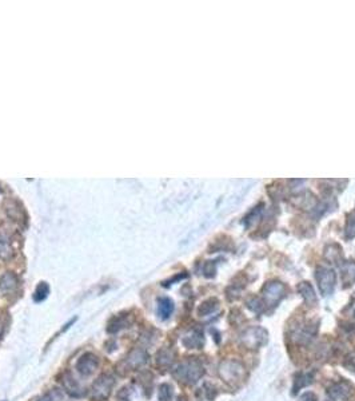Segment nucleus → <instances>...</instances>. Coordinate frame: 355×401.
<instances>
[{
    "instance_id": "1",
    "label": "nucleus",
    "mask_w": 355,
    "mask_h": 401,
    "mask_svg": "<svg viewBox=\"0 0 355 401\" xmlns=\"http://www.w3.org/2000/svg\"><path fill=\"white\" fill-rule=\"evenodd\" d=\"M203 365L195 357H191V359L180 363L179 365L176 366V369L174 370V376H175L176 380L180 381V383L188 384V385L197 384L203 377Z\"/></svg>"
},
{
    "instance_id": "2",
    "label": "nucleus",
    "mask_w": 355,
    "mask_h": 401,
    "mask_svg": "<svg viewBox=\"0 0 355 401\" xmlns=\"http://www.w3.org/2000/svg\"><path fill=\"white\" fill-rule=\"evenodd\" d=\"M219 376L225 383L231 387H238L246 380L247 370L246 366L236 360H225L219 365Z\"/></svg>"
},
{
    "instance_id": "3",
    "label": "nucleus",
    "mask_w": 355,
    "mask_h": 401,
    "mask_svg": "<svg viewBox=\"0 0 355 401\" xmlns=\"http://www.w3.org/2000/svg\"><path fill=\"white\" fill-rule=\"evenodd\" d=\"M268 340V333L266 329L260 327H251L240 334V341L247 349L257 350L263 346Z\"/></svg>"
},
{
    "instance_id": "4",
    "label": "nucleus",
    "mask_w": 355,
    "mask_h": 401,
    "mask_svg": "<svg viewBox=\"0 0 355 401\" xmlns=\"http://www.w3.org/2000/svg\"><path fill=\"white\" fill-rule=\"evenodd\" d=\"M287 286L281 281H268L262 289V294L266 305L277 306L286 297Z\"/></svg>"
},
{
    "instance_id": "5",
    "label": "nucleus",
    "mask_w": 355,
    "mask_h": 401,
    "mask_svg": "<svg viewBox=\"0 0 355 401\" xmlns=\"http://www.w3.org/2000/svg\"><path fill=\"white\" fill-rule=\"evenodd\" d=\"M315 280L318 282L320 293L323 296H330L334 292L335 282H337V274L333 269L324 266H318L315 270Z\"/></svg>"
},
{
    "instance_id": "6",
    "label": "nucleus",
    "mask_w": 355,
    "mask_h": 401,
    "mask_svg": "<svg viewBox=\"0 0 355 401\" xmlns=\"http://www.w3.org/2000/svg\"><path fill=\"white\" fill-rule=\"evenodd\" d=\"M114 384H115V380H114L113 376L110 374H103L95 381L94 387H92V398L96 401H103L106 400L107 397L110 396L111 391H113Z\"/></svg>"
},
{
    "instance_id": "7",
    "label": "nucleus",
    "mask_w": 355,
    "mask_h": 401,
    "mask_svg": "<svg viewBox=\"0 0 355 401\" xmlns=\"http://www.w3.org/2000/svg\"><path fill=\"white\" fill-rule=\"evenodd\" d=\"M354 393V387L348 381H339L329 388V396L333 400L346 401Z\"/></svg>"
},
{
    "instance_id": "8",
    "label": "nucleus",
    "mask_w": 355,
    "mask_h": 401,
    "mask_svg": "<svg viewBox=\"0 0 355 401\" xmlns=\"http://www.w3.org/2000/svg\"><path fill=\"white\" fill-rule=\"evenodd\" d=\"M98 357H96L95 355H92V353H86V355H83L76 363V369L81 376H91L92 373L98 369Z\"/></svg>"
},
{
    "instance_id": "9",
    "label": "nucleus",
    "mask_w": 355,
    "mask_h": 401,
    "mask_svg": "<svg viewBox=\"0 0 355 401\" xmlns=\"http://www.w3.org/2000/svg\"><path fill=\"white\" fill-rule=\"evenodd\" d=\"M148 355L144 349H134L132 352H130V355L127 356L126 359L123 360L122 365H126V368L130 369H136L139 366L144 365L147 363Z\"/></svg>"
},
{
    "instance_id": "10",
    "label": "nucleus",
    "mask_w": 355,
    "mask_h": 401,
    "mask_svg": "<svg viewBox=\"0 0 355 401\" xmlns=\"http://www.w3.org/2000/svg\"><path fill=\"white\" fill-rule=\"evenodd\" d=\"M19 286V280L12 271H7L0 277V296H10L16 292Z\"/></svg>"
},
{
    "instance_id": "11",
    "label": "nucleus",
    "mask_w": 355,
    "mask_h": 401,
    "mask_svg": "<svg viewBox=\"0 0 355 401\" xmlns=\"http://www.w3.org/2000/svg\"><path fill=\"white\" fill-rule=\"evenodd\" d=\"M182 344L188 349H202L204 345V337L199 329H193L182 338Z\"/></svg>"
},
{
    "instance_id": "12",
    "label": "nucleus",
    "mask_w": 355,
    "mask_h": 401,
    "mask_svg": "<svg viewBox=\"0 0 355 401\" xmlns=\"http://www.w3.org/2000/svg\"><path fill=\"white\" fill-rule=\"evenodd\" d=\"M298 292L299 294L302 296L303 301H305L309 306H314L318 304V297L317 294H315V290H314V288L311 286L310 282L307 281L301 282V284L298 285Z\"/></svg>"
},
{
    "instance_id": "13",
    "label": "nucleus",
    "mask_w": 355,
    "mask_h": 401,
    "mask_svg": "<svg viewBox=\"0 0 355 401\" xmlns=\"http://www.w3.org/2000/svg\"><path fill=\"white\" fill-rule=\"evenodd\" d=\"M292 204L298 206L299 209H303V210H311L317 206V198L314 197L311 193L306 191V193L299 194V195L292 198Z\"/></svg>"
},
{
    "instance_id": "14",
    "label": "nucleus",
    "mask_w": 355,
    "mask_h": 401,
    "mask_svg": "<svg viewBox=\"0 0 355 401\" xmlns=\"http://www.w3.org/2000/svg\"><path fill=\"white\" fill-rule=\"evenodd\" d=\"M324 260L329 261L330 264L341 265L343 264V253H342V247L337 243L329 245L324 249Z\"/></svg>"
},
{
    "instance_id": "15",
    "label": "nucleus",
    "mask_w": 355,
    "mask_h": 401,
    "mask_svg": "<svg viewBox=\"0 0 355 401\" xmlns=\"http://www.w3.org/2000/svg\"><path fill=\"white\" fill-rule=\"evenodd\" d=\"M313 373H296L295 376H294V380H292V394H298V392L302 388L307 387V385L313 383Z\"/></svg>"
},
{
    "instance_id": "16",
    "label": "nucleus",
    "mask_w": 355,
    "mask_h": 401,
    "mask_svg": "<svg viewBox=\"0 0 355 401\" xmlns=\"http://www.w3.org/2000/svg\"><path fill=\"white\" fill-rule=\"evenodd\" d=\"M130 322L131 321L128 320V316H124V314L115 316L110 320L108 327H107V332H108V333H116V332H119L120 329H124L126 327H128Z\"/></svg>"
},
{
    "instance_id": "17",
    "label": "nucleus",
    "mask_w": 355,
    "mask_h": 401,
    "mask_svg": "<svg viewBox=\"0 0 355 401\" xmlns=\"http://www.w3.org/2000/svg\"><path fill=\"white\" fill-rule=\"evenodd\" d=\"M6 211H7L8 217L14 219V221H24V213H23L21 206L16 200H7V202H6Z\"/></svg>"
},
{
    "instance_id": "18",
    "label": "nucleus",
    "mask_w": 355,
    "mask_h": 401,
    "mask_svg": "<svg viewBox=\"0 0 355 401\" xmlns=\"http://www.w3.org/2000/svg\"><path fill=\"white\" fill-rule=\"evenodd\" d=\"M174 303L173 299L167 298V297H163V298H159L158 301V314L160 316L162 320H167L174 312Z\"/></svg>"
},
{
    "instance_id": "19",
    "label": "nucleus",
    "mask_w": 355,
    "mask_h": 401,
    "mask_svg": "<svg viewBox=\"0 0 355 401\" xmlns=\"http://www.w3.org/2000/svg\"><path fill=\"white\" fill-rule=\"evenodd\" d=\"M14 256V249L7 236L0 234V261H7Z\"/></svg>"
},
{
    "instance_id": "20",
    "label": "nucleus",
    "mask_w": 355,
    "mask_h": 401,
    "mask_svg": "<svg viewBox=\"0 0 355 401\" xmlns=\"http://www.w3.org/2000/svg\"><path fill=\"white\" fill-rule=\"evenodd\" d=\"M174 357H175V353L171 349H160L156 355V364L160 368H167L174 363Z\"/></svg>"
},
{
    "instance_id": "21",
    "label": "nucleus",
    "mask_w": 355,
    "mask_h": 401,
    "mask_svg": "<svg viewBox=\"0 0 355 401\" xmlns=\"http://www.w3.org/2000/svg\"><path fill=\"white\" fill-rule=\"evenodd\" d=\"M218 305H219L218 298L206 299V301H203V303L199 305V308H198V314H199L201 317L208 316V314L214 313L215 310L218 309Z\"/></svg>"
},
{
    "instance_id": "22",
    "label": "nucleus",
    "mask_w": 355,
    "mask_h": 401,
    "mask_svg": "<svg viewBox=\"0 0 355 401\" xmlns=\"http://www.w3.org/2000/svg\"><path fill=\"white\" fill-rule=\"evenodd\" d=\"M63 384H64V388H66V391L70 392L71 394H74V396H81V394L85 393V391L81 389L80 387H79V384L76 383V381H74V379L72 377H70V374L68 373H66L63 377Z\"/></svg>"
},
{
    "instance_id": "23",
    "label": "nucleus",
    "mask_w": 355,
    "mask_h": 401,
    "mask_svg": "<svg viewBox=\"0 0 355 401\" xmlns=\"http://www.w3.org/2000/svg\"><path fill=\"white\" fill-rule=\"evenodd\" d=\"M246 306L249 308V310H251V312L257 314H262L264 310H266V303L257 296L250 297L246 301Z\"/></svg>"
},
{
    "instance_id": "24",
    "label": "nucleus",
    "mask_w": 355,
    "mask_h": 401,
    "mask_svg": "<svg viewBox=\"0 0 355 401\" xmlns=\"http://www.w3.org/2000/svg\"><path fill=\"white\" fill-rule=\"evenodd\" d=\"M343 271V282H346L347 285L355 284V264L354 262H347L345 264V266L342 267Z\"/></svg>"
},
{
    "instance_id": "25",
    "label": "nucleus",
    "mask_w": 355,
    "mask_h": 401,
    "mask_svg": "<svg viewBox=\"0 0 355 401\" xmlns=\"http://www.w3.org/2000/svg\"><path fill=\"white\" fill-rule=\"evenodd\" d=\"M48 293H49V286L47 285L46 282H40L35 290L34 299H35L36 303H40V301H43V299H46V297L48 296Z\"/></svg>"
},
{
    "instance_id": "26",
    "label": "nucleus",
    "mask_w": 355,
    "mask_h": 401,
    "mask_svg": "<svg viewBox=\"0 0 355 401\" xmlns=\"http://www.w3.org/2000/svg\"><path fill=\"white\" fill-rule=\"evenodd\" d=\"M158 397L160 401H171L173 400V387L170 384H162L159 387Z\"/></svg>"
},
{
    "instance_id": "27",
    "label": "nucleus",
    "mask_w": 355,
    "mask_h": 401,
    "mask_svg": "<svg viewBox=\"0 0 355 401\" xmlns=\"http://www.w3.org/2000/svg\"><path fill=\"white\" fill-rule=\"evenodd\" d=\"M345 236L347 239H351L355 237V213L350 214L346 221L345 228Z\"/></svg>"
},
{
    "instance_id": "28",
    "label": "nucleus",
    "mask_w": 355,
    "mask_h": 401,
    "mask_svg": "<svg viewBox=\"0 0 355 401\" xmlns=\"http://www.w3.org/2000/svg\"><path fill=\"white\" fill-rule=\"evenodd\" d=\"M215 273H216V265H215V261H207V262L204 264V267H203L204 277L212 278L215 275Z\"/></svg>"
},
{
    "instance_id": "29",
    "label": "nucleus",
    "mask_w": 355,
    "mask_h": 401,
    "mask_svg": "<svg viewBox=\"0 0 355 401\" xmlns=\"http://www.w3.org/2000/svg\"><path fill=\"white\" fill-rule=\"evenodd\" d=\"M62 400V393H60L59 391H57V389H53V391H49L48 393L43 394L42 397L39 398L38 401H60Z\"/></svg>"
},
{
    "instance_id": "30",
    "label": "nucleus",
    "mask_w": 355,
    "mask_h": 401,
    "mask_svg": "<svg viewBox=\"0 0 355 401\" xmlns=\"http://www.w3.org/2000/svg\"><path fill=\"white\" fill-rule=\"evenodd\" d=\"M301 401H318V398L317 396H315L314 393H311V392H306V393L302 394Z\"/></svg>"
},
{
    "instance_id": "31",
    "label": "nucleus",
    "mask_w": 355,
    "mask_h": 401,
    "mask_svg": "<svg viewBox=\"0 0 355 401\" xmlns=\"http://www.w3.org/2000/svg\"><path fill=\"white\" fill-rule=\"evenodd\" d=\"M2 332H3V324L0 322V336H2Z\"/></svg>"
},
{
    "instance_id": "32",
    "label": "nucleus",
    "mask_w": 355,
    "mask_h": 401,
    "mask_svg": "<svg viewBox=\"0 0 355 401\" xmlns=\"http://www.w3.org/2000/svg\"><path fill=\"white\" fill-rule=\"evenodd\" d=\"M178 401H186V398H184V397H179V400H178Z\"/></svg>"
},
{
    "instance_id": "33",
    "label": "nucleus",
    "mask_w": 355,
    "mask_h": 401,
    "mask_svg": "<svg viewBox=\"0 0 355 401\" xmlns=\"http://www.w3.org/2000/svg\"><path fill=\"white\" fill-rule=\"evenodd\" d=\"M0 191H2V190H0Z\"/></svg>"
}]
</instances>
